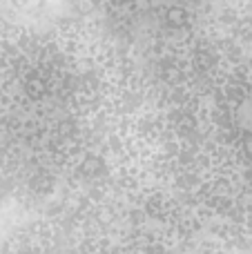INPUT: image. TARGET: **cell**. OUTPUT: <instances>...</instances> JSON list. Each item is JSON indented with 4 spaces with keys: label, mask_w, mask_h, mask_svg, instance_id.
<instances>
[{
    "label": "cell",
    "mask_w": 252,
    "mask_h": 254,
    "mask_svg": "<svg viewBox=\"0 0 252 254\" xmlns=\"http://www.w3.org/2000/svg\"><path fill=\"white\" fill-rule=\"evenodd\" d=\"M183 16H186V11H183V9H177V7L168 11V20L172 22V25H181V22H183Z\"/></svg>",
    "instance_id": "1"
},
{
    "label": "cell",
    "mask_w": 252,
    "mask_h": 254,
    "mask_svg": "<svg viewBox=\"0 0 252 254\" xmlns=\"http://www.w3.org/2000/svg\"><path fill=\"white\" fill-rule=\"evenodd\" d=\"M76 7H78V11L87 13L89 9H92V2H89V0H76Z\"/></svg>",
    "instance_id": "2"
}]
</instances>
